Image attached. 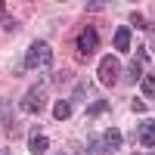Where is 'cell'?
Wrapping results in <instances>:
<instances>
[{
  "label": "cell",
  "mask_w": 155,
  "mask_h": 155,
  "mask_svg": "<svg viewBox=\"0 0 155 155\" xmlns=\"http://www.w3.org/2000/svg\"><path fill=\"white\" fill-rule=\"evenodd\" d=\"M25 62H28V68L50 65V62H53V50H50V44L47 41H34L28 47V53H25Z\"/></svg>",
  "instance_id": "1"
},
{
  "label": "cell",
  "mask_w": 155,
  "mask_h": 155,
  "mask_svg": "<svg viewBox=\"0 0 155 155\" xmlns=\"http://www.w3.org/2000/svg\"><path fill=\"white\" fill-rule=\"evenodd\" d=\"M44 106H47V87L44 84H34L28 93H25V99H22V112L37 115V112H44Z\"/></svg>",
  "instance_id": "2"
},
{
  "label": "cell",
  "mask_w": 155,
  "mask_h": 155,
  "mask_svg": "<svg viewBox=\"0 0 155 155\" xmlns=\"http://www.w3.org/2000/svg\"><path fill=\"white\" fill-rule=\"evenodd\" d=\"M118 71H121V62H118V56H106L99 62V81L106 84V87H112L115 81H118Z\"/></svg>",
  "instance_id": "3"
},
{
  "label": "cell",
  "mask_w": 155,
  "mask_h": 155,
  "mask_svg": "<svg viewBox=\"0 0 155 155\" xmlns=\"http://www.w3.org/2000/svg\"><path fill=\"white\" fill-rule=\"evenodd\" d=\"M96 47H99L96 28H84L81 37H78V53H81V56H90V53H96Z\"/></svg>",
  "instance_id": "4"
},
{
  "label": "cell",
  "mask_w": 155,
  "mask_h": 155,
  "mask_svg": "<svg viewBox=\"0 0 155 155\" xmlns=\"http://www.w3.org/2000/svg\"><path fill=\"white\" fill-rule=\"evenodd\" d=\"M137 137H140L143 146H155V121H143L140 130H137Z\"/></svg>",
  "instance_id": "5"
},
{
  "label": "cell",
  "mask_w": 155,
  "mask_h": 155,
  "mask_svg": "<svg viewBox=\"0 0 155 155\" xmlns=\"http://www.w3.org/2000/svg\"><path fill=\"white\" fill-rule=\"evenodd\" d=\"M99 140H102V149H106V152H115V149L121 146V134L115 130V127L106 130V134H99Z\"/></svg>",
  "instance_id": "6"
},
{
  "label": "cell",
  "mask_w": 155,
  "mask_h": 155,
  "mask_svg": "<svg viewBox=\"0 0 155 155\" xmlns=\"http://www.w3.org/2000/svg\"><path fill=\"white\" fill-rule=\"evenodd\" d=\"M28 149H31V155H44V152L50 149V140H47L44 134H34V137L28 140Z\"/></svg>",
  "instance_id": "7"
},
{
  "label": "cell",
  "mask_w": 155,
  "mask_h": 155,
  "mask_svg": "<svg viewBox=\"0 0 155 155\" xmlns=\"http://www.w3.org/2000/svg\"><path fill=\"white\" fill-rule=\"evenodd\" d=\"M115 50H121V53L130 50V28H118L115 31Z\"/></svg>",
  "instance_id": "8"
},
{
  "label": "cell",
  "mask_w": 155,
  "mask_h": 155,
  "mask_svg": "<svg viewBox=\"0 0 155 155\" xmlns=\"http://www.w3.org/2000/svg\"><path fill=\"white\" fill-rule=\"evenodd\" d=\"M53 115H56V118H59V121H65V118H68V115H71V106H68V102H65V99H59V102H56V106H53Z\"/></svg>",
  "instance_id": "9"
},
{
  "label": "cell",
  "mask_w": 155,
  "mask_h": 155,
  "mask_svg": "<svg viewBox=\"0 0 155 155\" xmlns=\"http://www.w3.org/2000/svg\"><path fill=\"white\" fill-rule=\"evenodd\" d=\"M102 112H109V102H106V99H96L93 106L87 109V115H90V118H96V115H102Z\"/></svg>",
  "instance_id": "10"
},
{
  "label": "cell",
  "mask_w": 155,
  "mask_h": 155,
  "mask_svg": "<svg viewBox=\"0 0 155 155\" xmlns=\"http://www.w3.org/2000/svg\"><path fill=\"white\" fill-rule=\"evenodd\" d=\"M90 155H106V149H102V140H99V134H96V137H90Z\"/></svg>",
  "instance_id": "11"
},
{
  "label": "cell",
  "mask_w": 155,
  "mask_h": 155,
  "mask_svg": "<svg viewBox=\"0 0 155 155\" xmlns=\"http://www.w3.org/2000/svg\"><path fill=\"white\" fill-rule=\"evenodd\" d=\"M143 96H155V74L143 78Z\"/></svg>",
  "instance_id": "12"
},
{
  "label": "cell",
  "mask_w": 155,
  "mask_h": 155,
  "mask_svg": "<svg viewBox=\"0 0 155 155\" xmlns=\"http://www.w3.org/2000/svg\"><path fill=\"white\" fill-rule=\"evenodd\" d=\"M134 81H140V62H130V65H127V84H134Z\"/></svg>",
  "instance_id": "13"
},
{
  "label": "cell",
  "mask_w": 155,
  "mask_h": 155,
  "mask_svg": "<svg viewBox=\"0 0 155 155\" xmlns=\"http://www.w3.org/2000/svg\"><path fill=\"white\" fill-rule=\"evenodd\" d=\"M6 118H9V102L0 99V124H6Z\"/></svg>",
  "instance_id": "14"
},
{
  "label": "cell",
  "mask_w": 155,
  "mask_h": 155,
  "mask_svg": "<svg viewBox=\"0 0 155 155\" xmlns=\"http://www.w3.org/2000/svg\"><path fill=\"white\" fill-rule=\"evenodd\" d=\"M130 25H134V28H146V19L140 16V12H134V16H130Z\"/></svg>",
  "instance_id": "15"
},
{
  "label": "cell",
  "mask_w": 155,
  "mask_h": 155,
  "mask_svg": "<svg viewBox=\"0 0 155 155\" xmlns=\"http://www.w3.org/2000/svg\"><path fill=\"white\" fill-rule=\"evenodd\" d=\"M0 16H3V3H0Z\"/></svg>",
  "instance_id": "16"
},
{
  "label": "cell",
  "mask_w": 155,
  "mask_h": 155,
  "mask_svg": "<svg viewBox=\"0 0 155 155\" xmlns=\"http://www.w3.org/2000/svg\"><path fill=\"white\" fill-rule=\"evenodd\" d=\"M152 155H155V152H152Z\"/></svg>",
  "instance_id": "17"
}]
</instances>
